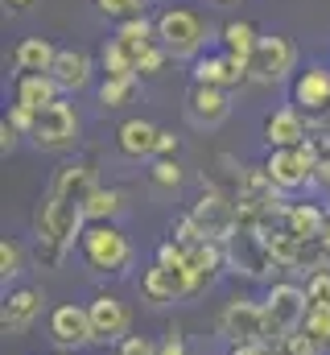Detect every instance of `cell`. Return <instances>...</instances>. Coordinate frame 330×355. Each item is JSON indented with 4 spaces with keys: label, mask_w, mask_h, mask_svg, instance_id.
I'll use <instances>...</instances> for the list:
<instances>
[{
    "label": "cell",
    "mask_w": 330,
    "mask_h": 355,
    "mask_svg": "<svg viewBox=\"0 0 330 355\" xmlns=\"http://www.w3.org/2000/svg\"><path fill=\"white\" fill-rule=\"evenodd\" d=\"M264 174H268V182H272L281 194H293V190H302V186L314 182V166L302 162L297 149H268V157H264Z\"/></svg>",
    "instance_id": "e0dca14e"
},
{
    "label": "cell",
    "mask_w": 330,
    "mask_h": 355,
    "mask_svg": "<svg viewBox=\"0 0 330 355\" xmlns=\"http://www.w3.org/2000/svg\"><path fill=\"white\" fill-rule=\"evenodd\" d=\"M272 347H277V355H322L314 343H310V339H306V335H302V331H293V335L277 339Z\"/></svg>",
    "instance_id": "e575fe53"
},
{
    "label": "cell",
    "mask_w": 330,
    "mask_h": 355,
    "mask_svg": "<svg viewBox=\"0 0 330 355\" xmlns=\"http://www.w3.org/2000/svg\"><path fill=\"white\" fill-rule=\"evenodd\" d=\"M223 265H227V252H223L219 240H202V244H190L186 248V272L194 277V289H207L219 277Z\"/></svg>",
    "instance_id": "44dd1931"
},
{
    "label": "cell",
    "mask_w": 330,
    "mask_h": 355,
    "mask_svg": "<svg viewBox=\"0 0 330 355\" xmlns=\"http://www.w3.org/2000/svg\"><path fill=\"white\" fill-rule=\"evenodd\" d=\"M157 355H190V343H186V335H182L177 327H169L162 339H157Z\"/></svg>",
    "instance_id": "8d00e7d4"
},
{
    "label": "cell",
    "mask_w": 330,
    "mask_h": 355,
    "mask_svg": "<svg viewBox=\"0 0 330 355\" xmlns=\"http://www.w3.org/2000/svg\"><path fill=\"white\" fill-rule=\"evenodd\" d=\"M306 141H310V116L297 112L293 103H285V107L264 116V145L268 149H297Z\"/></svg>",
    "instance_id": "9a60e30c"
},
{
    "label": "cell",
    "mask_w": 330,
    "mask_h": 355,
    "mask_svg": "<svg viewBox=\"0 0 330 355\" xmlns=\"http://www.w3.org/2000/svg\"><path fill=\"white\" fill-rule=\"evenodd\" d=\"M318 244H322V252H327V261H330V223H327V232H322V240H318Z\"/></svg>",
    "instance_id": "7bdbcfd3"
},
{
    "label": "cell",
    "mask_w": 330,
    "mask_h": 355,
    "mask_svg": "<svg viewBox=\"0 0 330 355\" xmlns=\"http://www.w3.org/2000/svg\"><path fill=\"white\" fill-rule=\"evenodd\" d=\"M149 178H153V186L173 190V186H182V162H177V157H153Z\"/></svg>",
    "instance_id": "1f68e13d"
},
{
    "label": "cell",
    "mask_w": 330,
    "mask_h": 355,
    "mask_svg": "<svg viewBox=\"0 0 330 355\" xmlns=\"http://www.w3.org/2000/svg\"><path fill=\"white\" fill-rule=\"evenodd\" d=\"M306 297L310 306H330V268H318V272H306Z\"/></svg>",
    "instance_id": "d6a6232c"
},
{
    "label": "cell",
    "mask_w": 330,
    "mask_h": 355,
    "mask_svg": "<svg viewBox=\"0 0 330 355\" xmlns=\"http://www.w3.org/2000/svg\"><path fill=\"white\" fill-rule=\"evenodd\" d=\"M4 4H8V8H29L33 0H4Z\"/></svg>",
    "instance_id": "ee69618b"
},
{
    "label": "cell",
    "mask_w": 330,
    "mask_h": 355,
    "mask_svg": "<svg viewBox=\"0 0 330 355\" xmlns=\"http://www.w3.org/2000/svg\"><path fill=\"white\" fill-rule=\"evenodd\" d=\"M116 42L124 46V50H132L137 58L149 50V46H157V17H132V21H120L116 25Z\"/></svg>",
    "instance_id": "cb8c5ba5"
},
{
    "label": "cell",
    "mask_w": 330,
    "mask_h": 355,
    "mask_svg": "<svg viewBox=\"0 0 330 355\" xmlns=\"http://www.w3.org/2000/svg\"><path fill=\"white\" fill-rule=\"evenodd\" d=\"M79 257L95 277H124L137 261L132 240L116 223H87L79 240Z\"/></svg>",
    "instance_id": "7a4b0ae2"
},
{
    "label": "cell",
    "mask_w": 330,
    "mask_h": 355,
    "mask_svg": "<svg viewBox=\"0 0 330 355\" xmlns=\"http://www.w3.org/2000/svg\"><path fill=\"white\" fill-rule=\"evenodd\" d=\"M137 95H141V75H132V79H103L99 91H95V99H99V107H103V112L128 107Z\"/></svg>",
    "instance_id": "83f0119b"
},
{
    "label": "cell",
    "mask_w": 330,
    "mask_h": 355,
    "mask_svg": "<svg viewBox=\"0 0 330 355\" xmlns=\"http://www.w3.org/2000/svg\"><path fill=\"white\" fill-rule=\"evenodd\" d=\"M215 4H232V0H215Z\"/></svg>",
    "instance_id": "f6af8a7d"
},
{
    "label": "cell",
    "mask_w": 330,
    "mask_h": 355,
    "mask_svg": "<svg viewBox=\"0 0 330 355\" xmlns=\"http://www.w3.org/2000/svg\"><path fill=\"white\" fill-rule=\"evenodd\" d=\"M190 293H198V289H194V277L186 272V265L177 268V265L153 261V265L141 272V297L149 306H173V302H182Z\"/></svg>",
    "instance_id": "30bf717a"
},
{
    "label": "cell",
    "mask_w": 330,
    "mask_h": 355,
    "mask_svg": "<svg viewBox=\"0 0 330 355\" xmlns=\"http://www.w3.org/2000/svg\"><path fill=\"white\" fill-rule=\"evenodd\" d=\"M215 335H219L227 347H240V343H268L264 302H252V297H232V302H223L219 314H215Z\"/></svg>",
    "instance_id": "277c9868"
},
{
    "label": "cell",
    "mask_w": 330,
    "mask_h": 355,
    "mask_svg": "<svg viewBox=\"0 0 330 355\" xmlns=\"http://www.w3.org/2000/svg\"><path fill=\"white\" fill-rule=\"evenodd\" d=\"M87 215L79 202L42 194L37 211H33V257L42 261V268H58L82 240Z\"/></svg>",
    "instance_id": "6da1fadb"
},
{
    "label": "cell",
    "mask_w": 330,
    "mask_h": 355,
    "mask_svg": "<svg viewBox=\"0 0 330 355\" xmlns=\"http://www.w3.org/2000/svg\"><path fill=\"white\" fill-rule=\"evenodd\" d=\"M91 4H95L99 17H107V21H116V25L149 12V0H91Z\"/></svg>",
    "instance_id": "4dcf8cb0"
},
{
    "label": "cell",
    "mask_w": 330,
    "mask_h": 355,
    "mask_svg": "<svg viewBox=\"0 0 330 355\" xmlns=\"http://www.w3.org/2000/svg\"><path fill=\"white\" fill-rule=\"evenodd\" d=\"M17 141H21V132H17V128L8 124V116H4V120H0V153L8 157V153L17 149Z\"/></svg>",
    "instance_id": "ab89813d"
},
{
    "label": "cell",
    "mask_w": 330,
    "mask_h": 355,
    "mask_svg": "<svg viewBox=\"0 0 330 355\" xmlns=\"http://www.w3.org/2000/svg\"><path fill=\"white\" fill-rule=\"evenodd\" d=\"M116 355H157V339H149V335H128Z\"/></svg>",
    "instance_id": "74e56055"
},
{
    "label": "cell",
    "mask_w": 330,
    "mask_h": 355,
    "mask_svg": "<svg viewBox=\"0 0 330 355\" xmlns=\"http://www.w3.org/2000/svg\"><path fill=\"white\" fill-rule=\"evenodd\" d=\"M157 42L169 50V58L194 62L202 54V46L211 42V25L202 12H194L186 4H165L157 12Z\"/></svg>",
    "instance_id": "3957f363"
},
{
    "label": "cell",
    "mask_w": 330,
    "mask_h": 355,
    "mask_svg": "<svg viewBox=\"0 0 330 355\" xmlns=\"http://www.w3.org/2000/svg\"><path fill=\"white\" fill-rule=\"evenodd\" d=\"M42 314H46V293H42V285H12V289H4V306H0V327H4V335H25Z\"/></svg>",
    "instance_id": "8fae6325"
},
{
    "label": "cell",
    "mask_w": 330,
    "mask_h": 355,
    "mask_svg": "<svg viewBox=\"0 0 330 355\" xmlns=\"http://www.w3.org/2000/svg\"><path fill=\"white\" fill-rule=\"evenodd\" d=\"M157 124L145 120V116H128L120 128H116V149L128 157V162H145V157H157Z\"/></svg>",
    "instance_id": "d6986e66"
},
{
    "label": "cell",
    "mask_w": 330,
    "mask_h": 355,
    "mask_svg": "<svg viewBox=\"0 0 330 355\" xmlns=\"http://www.w3.org/2000/svg\"><path fill=\"white\" fill-rule=\"evenodd\" d=\"M314 186L330 190V157H322V162H318V170H314Z\"/></svg>",
    "instance_id": "b9f144b4"
},
{
    "label": "cell",
    "mask_w": 330,
    "mask_h": 355,
    "mask_svg": "<svg viewBox=\"0 0 330 355\" xmlns=\"http://www.w3.org/2000/svg\"><path fill=\"white\" fill-rule=\"evenodd\" d=\"M4 116H8V124H12L21 137H29V132H33V124H37V112H33V107H25V103H8V112H4Z\"/></svg>",
    "instance_id": "d590c367"
},
{
    "label": "cell",
    "mask_w": 330,
    "mask_h": 355,
    "mask_svg": "<svg viewBox=\"0 0 330 355\" xmlns=\"http://www.w3.org/2000/svg\"><path fill=\"white\" fill-rule=\"evenodd\" d=\"M99 190V178H95V162H62L54 174H50V186H46V194H54V198H67V202H79L87 207V198Z\"/></svg>",
    "instance_id": "4fadbf2b"
},
{
    "label": "cell",
    "mask_w": 330,
    "mask_h": 355,
    "mask_svg": "<svg viewBox=\"0 0 330 355\" xmlns=\"http://www.w3.org/2000/svg\"><path fill=\"white\" fill-rule=\"evenodd\" d=\"M297 58L302 54H297V46L285 33H264L260 46H256V54L248 58V75H252V83L272 87V83H285L297 71Z\"/></svg>",
    "instance_id": "ba28073f"
},
{
    "label": "cell",
    "mask_w": 330,
    "mask_h": 355,
    "mask_svg": "<svg viewBox=\"0 0 330 355\" xmlns=\"http://www.w3.org/2000/svg\"><path fill=\"white\" fill-rule=\"evenodd\" d=\"M54 355H67V352H54Z\"/></svg>",
    "instance_id": "bcb514c9"
},
{
    "label": "cell",
    "mask_w": 330,
    "mask_h": 355,
    "mask_svg": "<svg viewBox=\"0 0 330 355\" xmlns=\"http://www.w3.org/2000/svg\"><path fill=\"white\" fill-rule=\"evenodd\" d=\"M281 223H285V232L293 240L318 244L322 232H327V223H330V211L322 202H289V207H281Z\"/></svg>",
    "instance_id": "ac0fdd59"
},
{
    "label": "cell",
    "mask_w": 330,
    "mask_h": 355,
    "mask_svg": "<svg viewBox=\"0 0 330 355\" xmlns=\"http://www.w3.org/2000/svg\"><path fill=\"white\" fill-rule=\"evenodd\" d=\"M227 355H277L272 343H240V347H227Z\"/></svg>",
    "instance_id": "60d3db41"
},
{
    "label": "cell",
    "mask_w": 330,
    "mask_h": 355,
    "mask_svg": "<svg viewBox=\"0 0 330 355\" xmlns=\"http://www.w3.org/2000/svg\"><path fill=\"white\" fill-rule=\"evenodd\" d=\"M190 83H207V87H240V83H252L248 75V58H236L227 50H215V54H198L190 62Z\"/></svg>",
    "instance_id": "7c38bea8"
},
{
    "label": "cell",
    "mask_w": 330,
    "mask_h": 355,
    "mask_svg": "<svg viewBox=\"0 0 330 355\" xmlns=\"http://www.w3.org/2000/svg\"><path fill=\"white\" fill-rule=\"evenodd\" d=\"M177 149H182V137L173 128H162L157 132V157H177Z\"/></svg>",
    "instance_id": "f35d334b"
},
{
    "label": "cell",
    "mask_w": 330,
    "mask_h": 355,
    "mask_svg": "<svg viewBox=\"0 0 330 355\" xmlns=\"http://www.w3.org/2000/svg\"><path fill=\"white\" fill-rule=\"evenodd\" d=\"M293 107L306 112V116L330 112V67L327 62H310L306 71H297V79H293Z\"/></svg>",
    "instance_id": "2e32d148"
},
{
    "label": "cell",
    "mask_w": 330,
    "mask_h": 355,
    "mask_svg": "<svg viewBox=\"0 0 330 355\" xmlns=\"http://www.w3.org/2000/svg\"><path fill=\"white\" fill-rule=\"evenodd\" d=\"M165 62H169V50H165L162 42H157V46H149V50L137 58V75H162Z\"/></svg>",
    "instance_id": "836d02e7"
},
{
    "label": "cell",
    "mask_w": 330,
    "mask_h": 355,
    "mask_svg": "<svg viewBox=\"0 0 330 355\" xmlns=\"http://www.w3.org/2000/svg\"><path fill=\"white\" fill-rule=\"evenodd\" d=\"M50 75H54V83L62 87V95H79V91L91 87V75H95V58L87 54V50H58V58H54V67H50Z\"/></svg>",
    "instance_id": "ffe728a7"
},
{
    "label": "cell",
    "mask_w": 330,
    "mask_h": 355,
    "mask_svg": "<svg viewBox=\"0 0 330 355\" xmlns=\"http://www.w3.org/2000/svg\"><path fill=\"white\" fill-rule=\"evenodd\" d=\"M232 116V95L223 87H207V83H190L186 91V120L194 128H219Z\"/></svg>",
    "instance_id": "5bb4252c"
},
{
    "label": "cell",
    "mask_w": 330,
    "mask_h": 355,
    "mask_svg": "<svg viewBox=\"0 0 330 355\" xmlns=\"http://www.w3.org/2000/svg\"><path fill=\"white\" fill-rule=\"evenodd\" d=\"M124 207H128V194H124V190H116V186H99V190L87 198L82 215H87V223H116V219L124 215Z\"/></svg>",
    "instance_id": "d4e9b609"
},
{
    "label": "cell",
    "mask_w": 330,
    "mask_h": 355,
    "mask_svg": "<svg viewBox=\"0 0 330 355\" xmlns=\"http://www.w3.org/2000/svg\"><path fill=\"white\" fill-rule=\"evenodd\" d=\"M58 99H62V87L54 83V75H17L12 79V103H25L33 112H46Z\"/></svg>",
    "instance_id": "7402d4cb"
},
{
    "label": "cell",
    "mask_w": 330,
    "mask_h": 355,
    "mask_svg": "<svg viewBox=\"0 0 330 355\" xmlns=\"http://www.w3.org/2000/svg\"><path fill=\"white\" fill-rule=\"evenodd\" d=\"M87 314H91V339H95V347H120V343L132 335V310H128V302H124L120 293H112V289L91 293Z\"/></svg>",
    "instance_id": "52a82bcc"
},
{
    "label": "cell",
    "mask_w": 330,
    "mask_h": 355,
    "mask_svg": "<svg viewBox=\"0 0 330 355\" xmlns=\"http://www.w3.org/2000/svg\"><path fill=\"white\" fill-rule=\"evenodd\" d=\"M54 58H58V50H54L46 37H25V42H17V50H12L17 75H50Z\"/></svg>",
    "instance_id": "603a6c76"
},
{
    "label": "cell",
    "mask_w": 330,
    "mask_h": 355,
    "mask_svg": "<svg viewBox=\"0 0 330 355\" xmlns=\"http://www.w3.org/2000/svg\"><path fill=\"white\" fill-rule=\"evenodd\" d=\"M99 71H103V79H132L137 75V54L124 50L116 37H107L103 50H99Z\"/></svg>",
    "instance_id": "4316f807"
},
{
    "label": "cell",
    "mask_w": 330,
    "mask_h": 355,
    "mask_svg": "<svg viewBox=\"0 0 330 355\" xmlns=\"http://www.w3.org/2000/svg\"><path fill=\"white\" fill-rule=\"evenodd\" d=\"M79 132H82V120H79V112H75V103L58 99L46 112H37V124H33L29 141L42 153H71L79 145Z\"/></svg>",
    "instance_id": "8992f818"
},
{
    "label": "cell",
    "mask_w": 330,
    "mask_h": 355,
    "mask_svg": "<svg viewBox=\"0 0 330 355\" xmlns=\"http://www.w3.org/2000/svg\"><path fill=\"white\" fill-rule=\"evenodd\" d=\"M46 339H50L58 352H67V355L82 352V347H95L87 302H58V306L46 314Z\"/></svg>",
    "instance_id": "9c48e42d"
},
{
    "label": "cell",
    "mask_w": 330,
    "mask_h": 355,
    "mask_svg": "<svg viewBox=\"0 0 330 355\" xmlns=\"http://www.w3.org/2000/svg\"><path fill=\"white\" fill-rule=\"evenodd\" d=\"M260 302H264V318H268V343L302 331V318L310 310L306 285H297V281H272Z\"/></svg>",
    "instance_id": "5b68a950"
},
{
    "label": "cell",
    "mask_w": 330,
    "mask_h": 355,
    "mask_svg": "<svg viewBox=\"0 0 330 355\" xmlns=\"http://www.w3.org/2000/svg\"><path fill=\"white\" fill-rule=\"evenodd\" d=\"M21 272H25V244L4 236V240H0V281H4V289H8Z\"/></svg>",
    "instance_id": "f546056e"
},
{
    "label": "cell",
    "mask_w": 330,
    "mask_h": 355,
    "mask_svg": "<svg viewBox=\"0 0 330 355\" xmlns=\"http://www.w3.org/2000/svg\"><path fill=\"white\" fill-rule=\"evenodd\" d=\"M302 335H306L322 355H330V306H310V310H306Z\"/></svg>",
    "instance_id": "f1b7e54d"
},
{
    "label": "cell",
    "mask_w": 330,
    "mask_h": 355,
    "mask_svg": "<svg viewBox=\"0 0 330 355\" xmlns=\"http://www.w3.org/2000/svg\"><path fill=\"white\" fill-rule=\"evenodd\" d=\"M260 29L252 25V21H227L223 29H219V42H223V50L227 54H236V58H252L256 54V46H260Z\"/></svg>",
    "instance_id": "484cf974"
}]
</instances>
